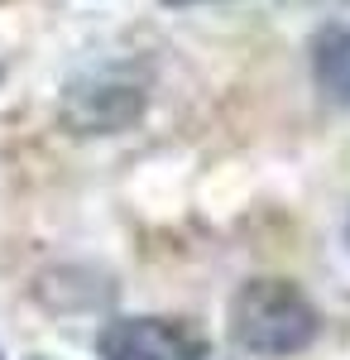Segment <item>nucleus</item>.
<instances>
[{"label": "nucleus", "mask_w": 350, "mask_h": 360, "mask_svg": "<svg viewBox=\"0 0 350 360\" xmlns=\"http://www.w3.org/2000/svg\"><path fill=\"white\" fill-rule=\"evenodd\" d=\"M317 307L288 278H249L231 298V336L254 356H293L317 336Z\"/></svg>", "instance_id": "obj_1"}, {"label": "nucleus", "mask_w": 350, "mask_h": 360, "mask_svg": "<svg viewBox=\"0 0 350 360\" xmlns=\"http://www.w3.org/2000/svg\"><path fill=\"white\" fill-rule=\"evenodd\" d=\"M96 351L101 360H207V336L183 317H115Z\"/></svg>", "instance_id": "obj_2"}, {"label": "nucleus", "mask_w": 350, "mask_h": 360, "mask_svg": "<svg viewBox=\"0 0 350 360\" xmlns=\"http://www.w3.org/2000/svg\"><path fill=\"white\" fill-rule=\"evenodd\" d=\"M144 115V86L125 77H82L63 96V125L72 135H115Z\"/></svg>", "instance_id": "obj_3"}, {"label": "nucleus", "mask_w": 350, "mask_h": 360, "mask_svg": "<svg viewBox=\"0 0 350 360\" xmlns=\"http://www.w3.org/2000/svg\"><path fill=\"white\" fill-rule=\"evenodd\" d=\"M312 72L331 101L350 106V29H322L312 44Z\"/></svg>", "instance_id": "obj_4"}]
</instances>
